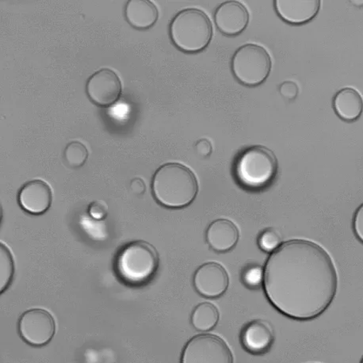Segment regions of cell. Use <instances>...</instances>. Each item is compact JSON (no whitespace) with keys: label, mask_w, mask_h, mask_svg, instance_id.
<instances>
[{"label":"cell","mask_w":363,"mask_h":363,"mask_svg":"<svg viewBox=\"0 0 363 363\" xmlns=\"http://www.w3.org/2000/svg\"><path fill=\"white\" fill-rule=\"evenodd\" d=\"M1 294L11 284L15 273V264L12 254L8 247L1 243Z\"/></svg>","instance_id":"20"},{"label":"cell","mask_w":363,"mask_h":363,"mask_svg":"<svg viewBox=\"0 0 363 363\" xmlns=\"http://www.w3.org/2000/svg\"><path fill=\"white\" fill-rule=\"evenodd\" d=\"M218 29L227 36H236L243 32L250 23L246 6L238 1L221 4L214 14Z\"/></svg>","instance_id":"13"},{"label":"cell","mask_w":363,"mask_h":363,"mask_svg":"<svg viewBox=\"0 0 363 363\" xmlns=\"http://www.w3.org/2000/svg\"><path fill=\"white\" fill-rule=\"evenodd\" d=\"M18 333L26 344L33 347L49 345L56 333V322L43 308H31L24 312L18 321Z\"/></svg>","instance_id":"8"},{"label":"cell","mask_w":363,"mask_h":363,"mask_svg":"<svg viewBox=\"0 0 363 363\" xmlns=\"http://www.w3.org/2000/svg\"><path fill=\"white\" fill-rule=\"evenodd\" d=\"M196 150L201 157H209L212 152V145L209 140L201 139L196 144Z\"/></svg>","instance_id":"26"},{"label":"cell","mask_w":363,"mask_h":363,"mask_svg":"<svg viewBox=\"0 0 363 363\" xmlns=\"http://www.w3.org/2000/svg\"><path fill=\"white\" fill-rule=\"evenodd\" d=\"M238 228L227 219H218L208 227L206 234L208 245L213 251L226 252L238 243Z\"/></svg>","instance_id":"15"},{"label":"cell","mask_w":363,"mask_h":363,"mask_svg":"<svg viewBox=\"0 0 363 363\" xmlns=\"http://www.w3.org/2000/svg\"><path fill=\"white\" fill-rule=\"evenodd\" d=\"M172 42L185 52L204 50L213 38V25L203 11L189 9L181 11L169 26Z\"/></svg>","instance_id":"4"},{"label":"cell","mask_w":363,"mask_h":363,"mask_svg":"<svg viewBox=\"0 0 363 363\" xmlns=\"http://www.w3.org/2000/svg\"><path fill=\"white\" fill-rule=\"evenodd\" d=\"M240 340L246 352L252 354H264L273 346L274 333L267 321L255 320L242 328Z\"/></svg>","instance_id":"12"},{"label":"cell","mask_w":363,"mask_h":363,"mask_svg":"<svg viewBox=\"0 0 363 363\" xmlns=\"http://www.w3.org/2000/svg\"><path fill=\"white\" fill-rule=\"evenodd\" d=\"M18 201L22 209L33 215H41L50 210L52 203L50 186L42 179H33L20 188Z\"/></svg>","instance_id":"11"},{"label":"cell","mask_w":363,"mask_h":363,"mask_svg":"<svg viewBox=\"0 0 363 363\" xmlns=\"http://www.w3.org/2000/svg\"><path fill=\"white\" fill-rule=\"evenodd\" d=\"M278 168V160L271 150L255 145L240 153L234 172L240 185L247 189L258 190L272 184Z\"/></svg>","instance_id":"5"},{"label":"cell","mask_w":363,"mask_h":363,"mask_svg":"<svg viewBox=\"0 0 363 363\" xmlns=\"http://www.w3.org/2000/svg\"><path fill=\"white\" fill-rule=\"evenodd\" d=\"M272 58L268 52L258 45H242L232 59V71L239 82L255 86L263 84L270 75Z\"/></svg>","instance_id":"6"},{"label":"cell","mask_w":363,"mask_h":363,"mask_svg":"<svg viewBox=\"0 0 363 363\" xmlns=\"http://www.w3.org/2000/svg\"><path fill=\"white\" fill-rule=\"evenodd\" d=\"M360 363H363V357L362 358Z\"/></svg>","instance_id":"28"},{"label":"cell","mask_w":363,"mask_h":363,"mask_svg":"<svg viewBox=\"0 0 363 363\" xmlns=\"http://www.w3.org/2000/svg\"><path fill=\"white\" fill-rule=\"evenodd\" d=\"M353 230L356 238L363 244V203L356 210L353 218Z\"/></svg>","instance_id":"24"},{"label":"cell","mask_w":363,"mask_h":363,"mask_svg":"<svg viewBox=\"0 0 363 363\" xmlns=\"http://www.w3.org/2000/svg\"><path fill=\"white\" fill-rule=\"evenodd\" d=\"M264 269L257 264L247 266L241 274V279L247 288L257 290L264 285Z\"/></svg>","instance_id":"21"},{"label":"cell","mask_w":363,"mask_h":363,"mask_svg":"<svg viewBox=\"0 0 363 363\" xmlns=\"http://www.w3.org/2000/svg\"><path fill=\"white\" fill-rule=\"evenodd\" d=\"M279 91L284 98L293 100L298 96V86L292 82H286L281 84Z\"/></svg>","instance_id":"25"},{"label":"cell","mask_w":363,"mask_h":363,"mask_svg":"<svg viewBox=\"0 0 363 363\" xmlns=\"http://www.w3.org/2000/svg\"><path fill=\"white\" fill-rule=\"evenodd\" d=\"M220 319L218 308L211 302H203L194 308L191 325L199 332H210L217 326Z\"/></svg>","instance_id":"18"},{"label":"cell","mask_w":363,"mask_h":363,"mask_svg":"<svg viewBox=\"0 0 363 363\" xmlns=\"http://www.w3.org/2000/svg\"><path fill=\"white\" fill-rule=\"evenodd\" d=\"M87 97L94 104L109 107L116 104L123 93V84L118 74L110 69H102L87 79Z\"/></svg>","instance_id":"9"},{"label":"cell","mask_w":363,"mask_h":363,"mask_svg":"<svg viewBox=\"0 0 363 363\" xmlns=\"http://www.w3.org/2000/svg\"><path fill=\"white\" fill-rule=\"evenodd\" d=\"M152 191L160 205L179 209L191 205L196 199L199 184L189 167L179 163H167L155 172Z\"/></svg>","instance_id":"2"},{"label":"cell","mask_w":363,"mask_h":363,"mask_svg":"<svg viewBox=\"0 0 363 363\" xmlns=\"http://www.w3.org/2000/svg\"><path fill=\"white\" fill-rule=\"evenodd\" d=\"M313 363H315V362H313Z\"/></svg>","instance_id":"29"},{"label":"cell","mask_w":363,"mask_h":363,"mask_svg":"<svg viewBox=\"0 0 363 363\" xmlns=\"http://www.w3.org/2000/svg\"><path fill=\"white\" fill-rule=\"evenodd\" d=\"M333 106L336 116L347 123L357 121L363 112V98L359 91L347 86L335 93Z\"/></svg>","instance_id":"16"},{"label":"cell","mask_w":363,"mask_h":363,"mask_svg":"<svg viewBox=\"0 0 363 363\" xmlns=\"http://www.w3.org/2000/svg\"><path fill=\"white\" fill-rule=\"evenodd\" d=\"M193 282L200 295L207 298H216L226 292L230 279L223 266L210 262L199 267L194 273Z\"/></svg>","instance_id":"10"},{"label":"cell","mask_w":363,"mask_h":363,"mask_svg":"<svg viewBox=\"0 0 363 363\" xmlns=\"http://www.w3.org/2000/svg\"><path fill=\"white\" fill-rule=\"evenodd\" d=\"M128 23L138 30H147L156 24L159 18L157 6L149 0H130L125 6Z\"/></svg>","instance_id":"17"},{"label":"cell","mask_w":363,"mask_h":363,"mask_svg":"<svg viewBox=\"0 0 363 363\" xmlns=\"http://www.w3.org/2000/svg\"><path fill=\"white\" fill-rule=\"evenodd\" d=\"M89 158V151L86 146L79 141H72L66 145L64 151V159L68 166L72 168L82 167Z\"/></svg>","instance_id":"19"},{"label":"cell","mask_w":363,"mask_h":363,"mask_svg":"<svg viewBox=\"0 0 363 363\" xmlns=\"http://www.w3.org/2000/svg\"><path fill=\"white\" fill-rule=\"evenodd\" d=\"M131 188L133 191L138 194H143L145 190L144 182L140 179H133L131 184Z\"/></svg>","instance_id":"27"},{"label":"cell","mask_w":363,"mask_h":363,"mask_svg":"<svg viewBox=\"0 0 363 363\" xmlns=\"http://www.w3.org/2000/svg\"><path fill=\"white\" fill-rule=\"evenodd\" d=\"M107 206L104 201H95L89 207L90 216L97 220H104L107 216Z\"/></svg>","instance_id":"23"},{"label":"cell","mask_w":363,"mask_h":363,"mask_svg":"<svg viewBox=\"0 0 363 363\" xmlns=\"http://www.w3.org/2000/svg\"><path fill=\"white\" fill-rule=\"evenodd\" d=\"M258 245L261 250L272 253L281 245L280 235L274 228H267L259 235Z\"/></svg>","instance_id":"22"},{"label":"cell","mask_w":363,"mask_h":363,"mask_svg":"<svg viewBox=\"0 0 363 363\" xmlns=\"http://www.w3.org/2000/svg\"><path fill=\"white\" fill-rule=\"evenodd\" d=\"M180 363H233V355L230 347L220 336L199 334L186 342Z\"/></svg>","instance_id":"7"},{"label":"cell","mask_w":363,"mask_h":363,"mask_svg":"<svg viewBox=\"0 0 363 363\" xmlns=\"http://www.w3.org/2000/svg\"><path fill=\"white\" fill-rule=\"evenodd\" d=\"M263 286L267 299L281 313L294 320H313L332 305L338 274L325 248L313 241L291 240L268 257Z\"/></svg>","instance_id":"1"},{"label":"cell","mask_w":363,"mask_h":363,"mask_svg":"<svg viewBox=\"0 0 363 363\" xmlns=\"http://www.w3.org/2000/svg\"><path fill=\"white\" fill-rule=\"evenodd\" d=\"M159 264L156 248L146 241L136 240L120 248L114 259L113 270L123 284L139 287L149 284L156 275Z\"/></svg>","instance_id":"3"},{"label":"cell","mask_w":363,"mask_h":363,"mask_svg":"<svg viewBox=\"0 0 363 363\" xmlns=\"http://www.w3.org/2000/svg\"><path fill=\"white\" fill-rule=\"evenodd\" d=\"M321 1H291V0H277L274 2V9L278 16L287 23L302 25L312 21L317 17L320 9Z\"/></svg>","instance_id":"14"}]
</instances>
